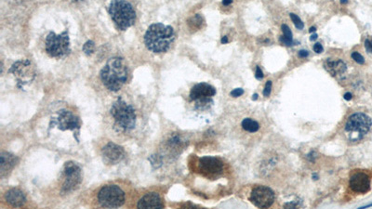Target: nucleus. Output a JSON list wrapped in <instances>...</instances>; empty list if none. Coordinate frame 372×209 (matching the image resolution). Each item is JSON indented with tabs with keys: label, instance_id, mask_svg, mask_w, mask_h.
<instances>
[{
	"label": "nucleus",
	"instance_id": "obj_1",
	"mask_svg": "<svg viewBox=\"0 0 372 209\" xmlns=\"http://www.w3.org/2000/svg\"><path fill=\"white\" fill-rule=\"evenodd\" d=\"M174 37L175 34L172 27L163 24H154L144 35V43L152 52H166L173 43Z\"/></svg>",
	"mask_w": 372,
	"mask_h": 209
},
{
	"label": "nucleus",
	"instance_id": "obj_2",
	"mask_svg": "<svg viewBox=\"0 0 372 209\" xmlns=\"http://www.w3.org/2000/svg\"><path fill=\"white\" fill-rule=\"evenodd\" d=\"M129 71L122 58L115 57L107 61L101 71V79L104 85L111 91H118L128 80Z\"/></svg>",
	"mask_w": 372,
	"mask_h": 209
},
{
	"label": "nucleus",
	"instance_id": "obj_3",
	"mask_svg": "<svg viewBox=\"0 0 372 209\" xmlns=\"http://www.w3.org/2000/svg\"><path fill=\"white\" fill-rule=\"evenodd\" d=\"M108 11L116 27L122 31L133 26L135 23V10L127 0H112Z\"/></svg>",
	"mask_w": 372,
	"mask_h": 209
},
{
	"label": "nucleus",
	"instance_id": "obj_4",
	"mask_svg": "<svg viewBox=\"0 0 372 209\" xmlns=\"http://www.w3.org/2000/svg\"><path fill=\"white\" fill-rule=\"evenodd\" d=\"M372 127V118L363 113H354L349 116L345 127L346 138L351 142H358L368 135Z\"/></svg>",
	"mask_w": 372,
	"mask_h": 209
},
{
	"label": "nucleus",
	"instance_id": "obj_5",
	"mask_svg": "<svg viewBox=\"0 0 372 209\" xmlns=\"http://www.w3.org/2000/svg\"><path fill=\"white\" fill-rule=\"evenodd\" d=\"M111 115L117 127L125 131H133L136 126V113L132 105L119 98L111 108Z\"/></svg>",
	"mask_w": 372,
	"mask_h": 209
},
{
	"label": "nucleus",
	"instance_id": "obj_6",
	"mask_svg": "<svg viewBox=\"0 0 372 209\" xmlns=\"http://www.w3.org/2000/svg\"><path fill=\"white\" fill-rule=\"evenodd\" d=\"M46 52L53 58H62L68 55L71 50L67 31H64L61 35H56L54 32H51L46 38Z\"/></svg>",
	"mask_w": 372,
	"mask_h": 209
},
{
	"label": "nucleus",
	"instance_id": "obj_7",
	"mask_svg": "<svg viewBox=\"0 0 372 209\" xmlns=\"http://www.w3.org/2000/svg\"><path fill=\"white\" fill-rule=\"evenodd\" d=\"M125 192L117 185H106L98 193V202L106 209H116L124 205Z\"/></svg>",
	"mask_w": 372,
	"mask_h": 209
},
{
	"label": "nucleus",
	"instance_id": "obj_8",
	"mask_svg": "<svg viewBox=\"0 0 372 209\" xmlns=\"http://www.w3.org/2000/svg\"><path fill=\"white\" fill-rule=\"evenodd\" d=\"M53 126H57L60 131H72L76 132V139L78 141H80L79 135L81 128V122L80 118L70 111H59L57 117L53 118L51 122V128H53Z\"/></svg>",
	"mask_w": 372,
	"mask_h": 209
},
{
	"label": "nucleus",
	"instance_id": "obj_9",
	"mask_svg": "<svg viewBox=\"0 0 372 209\" xmlns=\"http://www.w3.org/2000/svg\"><path fill=\"white\" fill-rule=\"evenodd\" d=\"M63 172L65 180L62 184V192L68 193L78 189L82 182L80 166L74 162H68L64 166Z\"/></svg>",
	"mask_w": 372,
	"mask_h": 209
},
{
	"label": "nucleus",
	"instance_id": "obj_10",
	"mask_svg": "<svg viewBox=\"0 0 372 209\" xmlns=\"http://www.w3.org/2000/svg\"><path fill=\"white\" fill-rule=\"evenodd\" d=\"M216 94V89L210 84L200 83L192 87L190 99L194 101L197 107H205L213 104L212 97Z\"/></svg>",
	"mask_w": 372,
	"mask_h": 209
},
{
	"label": "nucleus",
	"instance_id": "obj_11",
	"mask_svg": "<svg viewBox=\"0 0 372 209\" xmlns=\"http://www.w3.org/2000/svg\"><path fill=\"white\" fill-rule=\"evenodd\" d=\"M249 200L260 209L270 208L275 201V192L266 186H256L253 188Z\"/></svg>",
	"mask_w": 372,
	"mask_h": 209
},
{
	"label": "nucleus",
	"instance_id": "obj_12",
	"mask_svg": "<svg viewBox=\"0 0 372 209\" xmlns=\"http://www.w3.org/2000/svg\"><path fill=\"white\" fill-rule=\"evenodd\" d=\"M125 150L114 142H109L103 149L104 161L108 165H115L125 158Z\"/></svg>",
	"mask_w": 372,
	"mask_h": 209
},
{
	"label": "nucleus",
	"instance_id": "obj_13",
	"mask_svg": "<svg viewBox=\"0 0 372 209\" xmlns=\"http://www.w3.org/2000/svg\"><path fill=\"white\" fill-rule=\"evenodd\" d=\"M199 170L204 175L215 176L221 174L223 170V163L216 157H204L199 160Z\"/></svg>",
	"mask_w": 372,
	"mask_h": 209
},
{
	"label": "nucleus",
	"instance_id": "obj_14",
	"mask_svg": "<svg viewBox=\"0 0 372 209\" xmlns=\"http://www.w3.org/2000/svg\"><path fill=\"white\" fill-rule=\"evenodd\" d=\"M350 188L358 193H365L371 189V181L369 176L362 172L355 173L350 179Z\"/></svg>",
	"mask_w": 372,
	"mask_h": 209
},
{
	"label": "nucleus",
	"instance_id": "obj_15",
	"mask_svg": "<svg viewBox=\"0 0 372 209\" xmlns=\"http://www.w3.org/2000/svg\"><path fill=\"white\" fill-rule=\"evenodd\" d=\"M138 209H161L165 208V205L161 199L159 194L157 192H150L145 194L138 202Z\"/></svg>",
	"mask_w": 372,
	"mask_h": 209
},
{
	"label": "nucleus",
	"instance_id": "obj_16",
	"mask_svg": "<svg viewBox=\"0 0 372 209\" xmlns=\"http://www.w3.org/2000/svg\"><path fill=\"white\" fill-rule=\"evenodd\" d=\"M324 68L334 78L343 77L347 71L345 62L340 59H328L324 62Z\"/></svg>",
	"mask_w": 372,
	"mask_h": 209
},
{
	"label": "nucleus",
	"instance_id": "obj_17",
	"mask_svg": "<svg viewBox=\"0 0 372 209\" xmlns=\"http://www.w3.org/2000/svg\"><path fill=\"white\" fill-rule=\"evenodd\" d=\"M18 162V158L9 154V153H2L0 156V176L4 178L9 174V172L16 166Z\"/></svg>",
	"mask_w": 372,
	"mask_h": 209
},
{
	"label": "nucleus",
	"instance_id": "obj_18",
	"mask_svg": "<svg viewBox=\"0 0 372 209\" xmlns=\"http://www.w3.org/2000/svg\"><path fill=\"white\" fill-rule=\"evenodd\" d=\"M5 199L13 208H22L27 202L25 193L19 189L9 190L5 193Z\"/></svg>",
	"mask_w": 372,
	"mask_h": 209
},
{
	"label": "nucleus",
	"instance_id": "obj_19",
	"mask_svg": "<svg viewBox=\"0 0 372 209\" xmlns=\"http://www.w3.org/2000/svg\"><path fill=\"white\" fill-rule=\"evenodd\" d=\"M281 29L283 32V35L280 36V42L287 47L294 46L295 43L293 42L292 32L291 28L288 26L287 25H282Z\"/></svg>",
	"mask_w": 372,
	"mask_h": 209
},
{
	"label": "nucleus",
	"instance_id": "obj_20",
	"mask_svg": "<svg viewBox=\"0 0 372 209\" xmlns=\"http://www.w3.org/2000/svg\"><path fill=\"white\" fill-rule=\"evenodd\" d=\"M242 128L248 132H256L260 129V125L255 120H252L250 118H246L242 121Z\"/></svg>",
	"mask_w": 372,
	"mask_h": 209
},
{
	"label": "nucleus",
	"instance_id": "obj_21",
	"mask_svg": "<svg viewBox=\"0 0 372 209\" xmlns=\"http://www.w3.org/2000/svg\"><path fill=\"white\" fill-rule=\"evenodd\" d=\"M203 22H204L203 18L201 17L199 14H196L189 21V26L191 27V29H194V30L199 29L202 27Z\"/></svg>",
	"mask_w": 372,
	"mask_h": 209
},
{
	"label": "nucleus",
	"instance_id": "obj_22",
	"mask_svg": "<svg viewBox=\"0 0 372 209\" xmlns=\"http://www.w3.org/2000/svg\"><path fill=\"white\" fill-rule=\"evenodd\" d=\"M94 50H95V43L91 40L87 41L86 43L84 44L83 46V52L86 54V55H91L92 53L94 52Z\"/></svg>",
	"mask_w": 372,
	"mask_h": 209
},
{
	"label": "nucleus",
	"instance_id": "obj_23",
	"mask_svg": "<svg viewBox=\"0 0 372 209\" xmlns=\"http://www.w3.org/2000/svg\"><path fill=\"white\" fill-rule=\"evenodd\" d=\"M290 16H291V19L292 20L293 24H294V26H296V28H297V29H299V30H302V29L304 28V24L302 23V21H301V19L298 17L296 14H294V13H291V14H290Z\"/></svg>",
	"mask_w": 372,
	"mask_h": 209
},
{
	"label": "nucleus",
	"instance_id": "obj_24",
	"mask_svg": "<svg viewBox=\"0 0 372 209\" xmlns=\"http://www.w3.org/2000/svg\"><path fill=\"white\" fill-rule=\"evenodd\" d=\"M351 56H352L353 60H354V61H356L357 63H359V64H364L365 63V59H364L363 56L360 53H358L357 52H354L352 53Z\"/></svg>",
	"mask_w": 372,
	"mask_h": 209
},
{
	"label": "nucleus",
	"instance_id": "obj_25",
	"mask_svg": "<svg viewBox=\"0 0 372 209\" xmlns=\"http://www.w3.org/2000/svg\"><path fill=\"white\" fill-rule=\"evenodd\" d=\"M271 91H272V81H267L265 89H264V96H270Z\"/></svg>",
	"mask_w": 372,
	"mask_h": 209
},
{
	"label": "nucleus",
	"instance_id": "obj_26",
	"mask_svg": "<svg viewBox=\"0 0 372 209\" xmlns=\"http://www.w3.org/2000/svg\"><path fill=\"white\" fill-rule=\"evenodd\" d=\"M230 94L231 96L234 97V98H238V97H240L244 94V90L242 88H236L233 91H231Z\"/></svg>",
	"mask_w": 372,
	"mask_h": 209
},
{
	"label": "nucleus",
	"instance_id": "obj_27",
	"mask_svg": "<svg viewBox=\"0 0 372 209\" xmlns=\"http://www.w3.org/2000/svg\"><path fill=\"white\" fill-rule=\"evenodd\" d=\"M365 48H366V51L368 52L372 53V39L367 38L365 40Z\"/></svg>",
	"mask_w": 372,
	"mask_h": 209
},
{
	"label": "nucleus",
	"instance_id": "obj_28",
	"mask_svg": "<svg viewBox=\"0 0 372 209\" xmlns=\"http://www.w3.org/2000/svg\"><path fill=\"white\" fill-rule=\"evenodd\" d=\"M313 50H314V52H317L318 54H320V53L323 52V51H324V49H323L322 45H321L320 43L315 44V45H314V48H313Z\"/></svg>",
	"mask_w": 372,
	"mask_h": 209
},
{
	"label": "nucleus",
	"instance_id": "obj_29",
	"mask_svg": "<svg viewBox=\"0 0 372 209\" xmlns=\"http://www.w3.org/2000/svg\"><path fill=\"white\" fill-rule=\"evenodd\" d=\"M255 78H256L257 79H259V80H261V79L264 78V73H263V71L261 70V68H260L259 66H257V67H256Z\"/></svg>",
	"mask_w": 372,
	"mask_h": 209
},
{
	"label": "nucleus",
	"instance_id": "obj_30",
	"mask_svg": "<svg viewBox=\"0 0 372 209\" xmlns=\"http://www.w3.org/2000/svg\"><path fill=\"white\" fill-rule=\"evenodd\" d=\"M298 56H299L300 58H302V59L307 58V57L309 56V52H308V51H305V50H301V51H300V52H298Z\"/></svg>",
	"mask_w": 372,
	"mask_h": 209
},
{
	"label": "nucleus",
	"instance_id": "obj_31",
	"mask_svg": "<svg viewBox=\"0 0 372 209\" xmlns=\"http://www.w3.org/2000/svg\"><path fill=\"white\" fill-rule=\"evenodd\" d=\"M344 98H345V100H346V101H351V100H352V98H353V96H352V94H351L350 92H347V93H345V94Z\"/></svg>",
	"mask_w": 372,
	"mask_h": 209
},
{
	"label": "nucleus",
	"instance_id": "obj_32",
	"mask_svg": "<svg viewBox=\"0 0 372 209\" xmlns=\"http://www.w3.org/2000/svg\"><path fill=\"white\" fill-rule=\"evenodd\" d=\"M232 3H233V0H222L223 6H229Z\"/></svg>",
	"mask_w": 372,
	"mask_h": 209
},
{
	"label": "nucleus",
	"instance_id": "obj_33",
	"mask_svg": "<svg viewBox=\"0 0 372 209\" xmlns=\"http://www.w3.org/2000/svg\"><path fill=\"white\" fill-rule=\"evenodd\" d=\"M221 42H222V44L228 43V37H227V36H223L222 38V40H221Z\"/></svg>",
	"mask_w": 372,
	"mask_h": 209
},
{
	"label": "nucleus",
	"instance_id": "obj_34",
	"mask_svg": "<svg viewBox=\"0 0 372 209\" xmlns=\"http://www.w3.org/2000/svg\"><path fill=\"white\" fill-rule=\"evenodd\" d=\"M318 34H314V35H311L310 37V40L311 41H314V40H317V38H318Z\"/></svg>",
	"mask_w": 372,
	"mask_h": 209
},
{
	"label": "nucleus",
	"instance_id": "obj_35",
	"mask_svg": "<svg viewBox=\"0 0 372 209\" xmlns=\"http://www.w3.org/2000/svg\"><path fill=\"white\" fill-rule=\"evenodd\" d=\"M316 30H317V28H316V27H311L310 30H309V32H310V33H315V32H316Z\"/></svg>",
	"mask_w": 372,
	"mask_h": 209
},
{
	"label": "nucleus",
	"instance_id": "obj_36",
	"mask_svg": "<svg viewBox=\"0 0 372 209\" xmlns=\"http://www.w3.org/2000/svg\"><path fill=\"white\" fill-rule=\"evenodd\" d=\"M258 99V94H253V96H252V100L253 101H255V100H257Z\"/></svg>",
	"mask_w": 372,
	"mask_h": 209
},
{
	"label": "nucleus",
	"instance_id": "obj_37",
	"mask_svg": "<svg viewBox=\"0 0 372 209\" xmlns=\"http://www.w3.org/2000/svg\"><path fill=\"white\" fill-rule=\"evenodd\" d=\"M341 3L342 4H346V3H348V0H341Z\"/></svg>",
	"mask_w": 372,
	"mask_h": 209
},
{
	"label": "nucleus",
	"instance_id": "obj_38",
	"mask_svg": "<svg viewBox=\"0 0 372 209\" xmlns=\"http://www.w3.org/2000/svg\"><path fill=\"white\" fill-rule=\"evenodd\" d=\"M74 1H80V0H74Z\"/></svg>",
	"mask_w": 372,
	"mask_h": 209
}]
</instances>
